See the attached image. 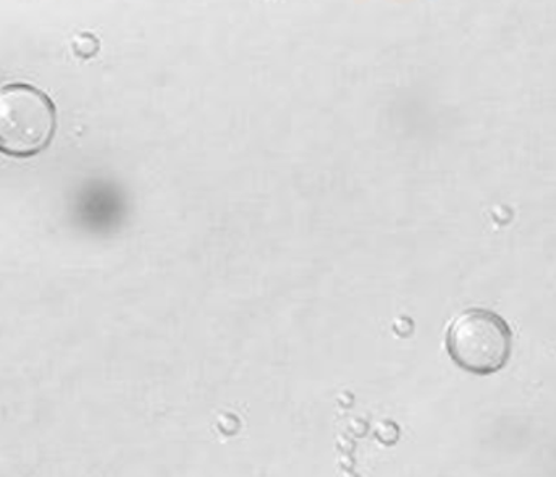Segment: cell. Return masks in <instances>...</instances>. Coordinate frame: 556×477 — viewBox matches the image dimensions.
I'll return each instance as SVG.
<instances>
[{
    "label": "cell",
    "instance_id": "cell-2",
    "mask_svg": "<svg viewBox=\"0 0 556 477\" xmlns=\"http://www.w3.org/2000/svg\"><path fill=\"white\" fill-rule=\"evenodd\" d=\"M444 346L457 367L479 377H489L508 365L513 331L498 313L467 309L451 319Z\"/></svg>",
    "mask_w": 556,
    "mask_h": 477
},
{
    "label": "cell",
    "instance_id": "cell-1",
    "mask_svg": "<svg viewBox=\"0 0 556 477\" xmlns=\"http://www.w3.org/2000/svg\"><path fill=\"white\" fill-rule=\"evenodd\" d=\"M58 108L49 95L29 84L0 85V153L31 159L51 146Z\"/></svg>",
    "mask_w": 556,
    "mask_h": 477
}]
</instances>
